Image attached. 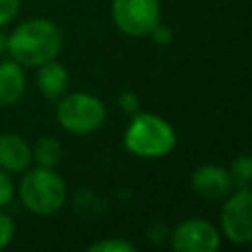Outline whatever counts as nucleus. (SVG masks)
I'll return each instance as SVG.
<instances>
[{
  "label": "nucleus",
  "instance_id": "nucleus-1",
  "mask_svg": "<svg viewBox=\"0 0 252 252\" xmlns=\"http://www.w3.org/2000/svg\"><path fill=\"white\" fill-rule=\"evenodd\" d=\"M63 45L61 30L47 18H28L6 39V53L26 69H35L57 59Z\"/></svg>",
  "mask_w": 252,
  "mask_h": 252
},
{
  "label": "nucleus",
  "instance_id": "nucleus-2",
  "mask_svg": "<svg viewBox=\"0 0 252 252\" xmlns=\"http://www.w3.org/2000/svg\"><path fill=\"white\" fill-rule=\"evenodd\" d=\"M16 195L26 211L47 217L57 213L67 199V185L53 167H28L16 185Z\"/></svg>",
  "mask_w": 252,
  "mask_h": 252
},
{
  "label": "nucleus",
  "instance_id": "nucleus-3",
  "mask_svg": "<svg viewBox=\"0 0 252 252\" xmlns=\"http://www.w3.org/2000/svg\"><path fill=\"white\" fill-rule=\"evenodd\" d=\"M124 146L142 158L165 156L175 146L173 128L156 114H136L124 134Z\"/></svg>",
  "mask_w": 252,
  "mask_h": 252
},
{
  "label": "nucleus",
  "instance_id": "nucleus-4",
  "mask_svg": "<svg viewBox=\"0 0 252 252\" xmlns=\"http://www.w3.org/2000/svg\"><path fill=\"white\" fill-rule=\"evenodd\" d=\"M55 118L59 126L71 134L83 136L98 130L106 118V108L100 98L89 93H71L57 98Z\"/></svg>",
  "mask_w": 252,
  "mask_h": 252
},
{
  "label": "nucleus",
  "instance_id": "nucleus-5",
  "mask_svg": "<svg viewBox=\"0 0 252 252\" xmlns=\"http://www.w3.org/2000/svg\"><path fill=\"white\" fill-rule=\"evenodd\" d=\"M116 28L132 37L150 35L159 24V2L158 0H112L110 6Z\"/></svg>",
  "mask_w": 252,
  "mask_h": 252
},
{
  "label": "nucleus",
  "instance_id": "nucleus-6",
  "mask_svg": "<svg viewBox=\"0 0 252 252\" xmlns=\"http://www.w3.org/2000/svg\"><path fill=\"white\" fill-rule=\"evenodd\" d=\"M220 226L224 236L234 244L252 242V191L238 189L220 211Z\"/></svg>",
  "mask_w": 252,
  "mask_h": 252
},
{
  "label": "nucleus",
  "instance_id": "nucleus-7",
  "mask_svg": "<svg viewBox=\"0 0 252 252\" xmlns=\"http://www.w3.org/2000/svg\"><path fill=\"white\" fill-rule=\"evenodd\" d=\"M219 244V230L203 219L183 220L171 234V246L177 252H215Z\"/></svg>",
  "mask_w": 252,
  "mask_h": 252
},
{
  "label": "nucleus",
  "instance_id": "nucleus-8",
  "mask_svg": "<svg viewBox=\"0 0 252 252\" xmlns=\"http://www.w3.org/2000/svg\"><path fill=\"white\" fill-rule=\"evenodd\" d=\"M191 187L199 197L205 199H220L230 193L232 181L226 169L220 165H201L191 175Z\"/></svg>",
  "mask_w": 252,
  "mask_h": 252
},
{
  "label": "nucleus",
  "instance_id": "nucleus-9",
  "mask_svg": "<svg viewBox=\"0 0 252 252\" xmlns=\"http://www.w3.org/2000/svg\"><path fill=\"white\" fill-rule=\"evenodd\" d=\"M32 165V146L16 132L0 134V167L8 173H24Z\"/></svg>",
  "mask_w": 252,
  "mask_h": 252
},
{
  "label": "nucleus",
  "instance_id": "nucleus-10",
  "mask_svg": "<svg viewBox=\"0 0 252 252\" xmlns=\"http://www.w3.org/2000/svg\"><path fill=\"white\" fill-rule=\"evenodd\" d=\"M28 87L26 67H22L12 57L0 61V104L12 106L22 100Z\"/></svg>",
  "mask_w": 252,
  "mask_h": 252
},
{
  "label": "nucleus",
  "instance_id": "nucleus-11",
  "mask_svg": "<svg viewBox=\"0 0 252 252\" xmlns=\"http://www.w3.org/2000/svg\"><path fill=\"white\" fill-rule=\"evenodd\" d=\"M35 87L47 100H57L67 93L69 87V71L57 59H51L39 67H35Z\"/></svg>",
  "mask_w": 252,
  "mask_h": 252
},
{
  "label": "nucleus",
  "instance_id": "nucleus-12",
  "mask_svg": "<svg viewBox=\"0 0 252 252\" xmlns=\"http://www.w3.org/2000/svg\"><path fill=\"white\" fill-rule=\"evenodd\" d=\"M63 158V146L55 136H41L32 146V161L41 167H55Z\"/></svg>",
  "mask_w": 252,
  "mask_h": 252
},
{
  "label": "nucleus",
  "instance_id": "nucleus-13",
  "mask_svg": "<svg viewBox=\"0 0 252 252\" xmlns=\"http://www.w3.org/2000/svg\"><path fill=\"white\" fill-rule=\"evenodd\" d=\"M232 185L238 189H252V158L250 156H238L228 169Z\"/></svg>",
  "mask_w": 252,
  "mask_h": 252
},
{
  "label": "nucleus",
  "instance_id": "nucleus-14",
  "mask_svg": "<svg viewBox=\"0 0 252 252\" xmlns=\"http://www.w3.org/2000/svg\"><path fill=\"white\" fill-rule=\"evenodd\" d=\"M87 250L89 252H134L136 246L126 242V240H120V238H110V240L93 242Z\"/></svg>",
  "mask_w": 252,
  "mask_h": 252
},
{
  "label": "nucleus",
  "instance_id": "nucleus-15",
  "mask_svg": "<svg viewBox=\"0 0 252 252\" xmlns=\"http://www.w3.org/2000/svg\"><path fill=\"white\" fill-rule=\"evenodd\" d=\"M14 236H16V222L4 209H0V250L8 248Z\"/></svg>",
  "mask_w": 252,
  "mask_h": 252
},
{
  "label": "nucleus",
  "instance_id": "nucleus-16",
  "mask_svg": "<svg viewBox=\"0 0 252 252\" xmlns=\"http://www.w3.org/2000/svg\"><path fill=\"white\" fill-rule=\"evenodd\" d=\"M16 197V183L12 179V173L4 171L0 167V209L8 207Z\"/></svg>",
  "mask_w": 252,
  "mask_h": 252
},
{
  "label": "nucleus",
  "instance_id": "nucleus-17",
  "mask_svg": "<svg viewBox=\"0 0 252 252\" xmlns=\"http://www.w3.org/2000/svg\"><path fill=\"white\" fill-rule=\"evenodd\" d=\"M20 8H22V0H0V30L16 20Z\"/></svg>",
  "mask_w": 252,
  "mask_h": 252
},
{
  "label": "nucleus",
  "instance_id": "nucleus-18",
  "mask_svg": "<svg viewBox=\"0 0 252 252\" xmlns=\"http://www.w3.org/2000/svg\"><path fill=\"white\" fill-rule=\"evenodd\" d=\"M150 35H152V39H154L156 43H159V45H167V43L171 41V37H173V32H171L167 26L156 24V28L150 32Z\"/></svg>",
  "mask_w": 252,
  "mask_h": 252
},
{
  "label": "nucleus",
  "instance_id": "nucleus-19",
  "mask_svg": "<svg viewBox=\"0 0 252 252\" xmlns=\"http://www.w3.org/2000/svg\"><path fill=\"white\" fill-rule=\"evenodd\" d=\"M118 106H120L124 112H128V114H136L140 102H138V98H136L134 93H122L120 98H118Z\"/></svg>",
  "mask_w": 252,
  "mask_h": 252
},
{
  "label": "nucleus",
  "instance_id": "nucleus-20",
  "mask_svg": "<svg viewBox=\"0 0 252 252\" xmlns=\"http://www.w3.org/2000/svg\"><path fill=\"white\" fill-rule=\"evenodd\" d=\"M6 39H8V35L0 30V55H2V53H6Z\"/></svg>",
  "mask_w": 252,
  "mask_h": 252
}]
</instances>
